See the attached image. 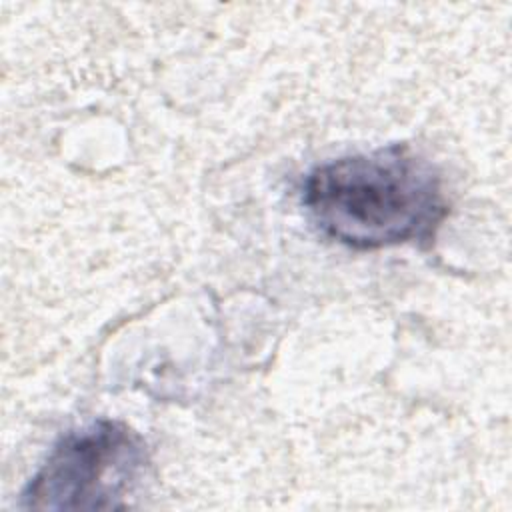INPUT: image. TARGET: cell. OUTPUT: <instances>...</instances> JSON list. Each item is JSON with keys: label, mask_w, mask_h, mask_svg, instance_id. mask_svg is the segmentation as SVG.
<instances>
[{"label": "cell", "mask_w": 512, "mask_h": 512, "mask_svg": "<svg viewBox=\"0 0 512 512\" xmlns=\"http://www.w3.org/2000/svg\"><path fill=\"white\" fill-rule=\"evenodd\" d=\"M302 206L324 238L352 250L428 246L450 212L442 174L410 144L318 164Z\"/></svg>", "instance_id": "cell-1"}, {"label": "cell", "mask_w": 512, "mask_h": 512, "mask_svg": "<svg viewBox=\"0 0 512 512\" xmlns=\"http://www.w3.org/2000/svg\"><path fill=\"white\" fill-rule=\"evenodd\" d=\"M148 464L144 438L122 420L100 418L64 434L20 494L34 510H116Z\"/></svg>", "instance_id": "cell-2"}]
</instances>
